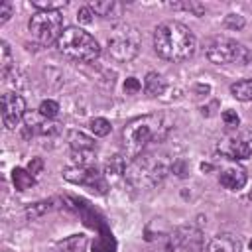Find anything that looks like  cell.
Wrapping results in <instances>:
<instances>
[{
  "instance_id": "e575fe53",
  "label": "cell",
  "mask_w": 252,
  "mask_h": 252,
  "mask_svg": "<svg viewBox=\"0 0 252 252\" xmlns=\"http://www.w3.org/2000/svg\"><path fill=\"white\" fill-rule=\"evenodd\" d=\"M250 114H252V112H250Z\"/></svg>"
},
{
  "instance_id": "8fae6325",
  "label": "cell",
  "mask_w": 252,
  "mask_h": 252,
  "mask_svg": "<svg viewBox=\"0 0 252 252\" xmlns=\"http://www.w3.org/2000/svg\"><path fill=\"white\" fill-rule=\"evenodd\" d=\"M173 244L185 252L203 250V232L195 226H179L173 234Z\"/></svg>"
},
{
  "instance_id": "d6a6232c",
  "label": "cell",
  "mask_w": 252,
  "mask_h": 252,
  "mask_svg": "<svg viewBox=\"0 0 252 252\" xmlns=\"http://www.w3.org/2000/svg\"><path fill=\"white\" fill-rule=\"evenodd\" d=\"M41 167H43V161H41V158H32V161L28 163V171H30L32 175L39 173V171H41Z\"/></svg>"
},
{
  "instance_id": "5b68a950",
  "label": "cell",
  "mask_w": 252,
  "mask_h": 252,
  "mask_svg": "<svg viewBox=\"0 0 252 252\" xmlns=\"http://www.w3.org/2000/svg\"><path fill=\"white\" fill-rule=\"evenodd\" d=\"M106 47H108V53L112 59H116L120 63H128L140 53L142 35L138 32V28H134L132 24L120 22L110 30Z\"/></svg>"
},
{
  "instance_id": "7a4b0ae2",
  "label": "cell",
  "mask_w": 252,
  "mask_h": 252,
  "mask_svg": "<svg viewBox=\"0 0 252 252\" xmlns=\"http://www.w3.org/2000/svg\"><path fill=\"white\" fill-rule=\"evenodd\" d=\"M154 49L161 59L179 63L195 53L197 37L181 22H163L154 30Z\"/></svg>"
},
{
  "instance_id": "4fadbf2b",
  "label": "cell",
  "mask_w": 252,
  "mask_h": 252,
  "mask_svg": "<svg viewBox=\"0 0 252 252\" xmlns=\"http://www.w3.org/2000/svg\"><path fill=\"white\" fill-rule=\"evenodd\" d=\"M246 179H248V177H246V169L240 167V165H228V167H224V169L220 171V175H219L220 185L226 187V189H230V191L242 189V187L246 185Z\"/></svg>"
},
{
  "instance_id": "30bf717a",
  "label": "cell",
  "mask_w": 252,
  "mask_h": 252,
  "mask_svg": "<svg viewBox=\"0 0 252 252\" xmlns=\"http://www.w3.org/2000/svg\"><path fill=\"white\" fill-rule=\"evenodd\" d=\"M0 106H2V122L6 130H16V126L26 114V100L22 98V94L14 91H6L2 94Z\"/></svg>"
},
{
  "instance_id": "44dd1931",
  "label": "cell",
  "mask_w": 252,
  "mask_h": 252,
  "mask_svg": "<svg viewBox=\"0 0 252 252\" xmlns=\"http://www.w3.org/2000/svg\"><path fill=\"white\" fill-rule=\"evenodd\" d=\"M12 65H14V59H12V51H10L8 41H0V75H2V79L8 77Z\"/></svg>"
},
{
  "instance_id": "9a60e30c",
  "label": "cell",
  "mask_w": 252,
  "mask_h": 252,
  "mask_svg": "<svg viewBox=\"0 0 252 252\" xmlns=\"http://www.w3.org/2000/svg\"><path fill=\"white\" fill-rule=\"evenodd\" d=\"M144 91H146V94H150V96H159V94L165 91V79H163L159 73L150 71V73L146 75V79H144Z\"/></svg>"
},
{
  "instance_id": "cb8c5ba5",
  "label": "cell",
  "mask_w": 252,
  "mask_h": 252,
  "mask_svg": "<svg viewBox=\"0 0 252 252\" xmlns=\"http://www.w3.org/2000/svg\"><path fill=\"white\" fill-rule=\"evenodd\" d=\"M71 159L75 161V165H87V167H91L94 163L96 156H94V150H89V152H73L71 150Z\"/></svg>"
},
{
  "instance_id": "ba28073f",
  "label": "cell",
  "mask_w": 252,
  "mask_h": 252,
  "mask_svg": "<svg viewBox=\"0 0 252 252\" xmlns=\"http://www.w3.org/2000/svg\"><path fill=\"white\" fill-rule=\"evenodd\" d=\"M63 179L69 181V183H75V185H83L87 189H91L93 193H98V195H104L106 189H108V183L104 179L102 173L96 171L94 165L87 167V165H69L63 169Z\"/></svg>"
},
{
  "instance_id": "e0dca14e",
  "label": "cell",
  "mask_w": 252,
  "mask_h": 252,
  "mask_svg": "<svg viewBox=\"0 0 252 252\" xmlns=\"http://www.w3.org/2000/svg\"><path fill=\"white\" fill-rule=\"evenodd\" d=\"M230 94L236 100L250 102L252 100V79H242V81H236L234 85H230Z\"/></svg>"
},
{
  "instance_id": "4dcf8cb0",
  "label": "cell",
  "mask_w": 252,
  "mask_h": 252,
  "mask_svg": "<svg viewBox=\"0 0 252 252\" xmlns=\"http://www.w3.org/2000/svg\"><path fill=\"white\" fill-rule=\"evenodd\" d=\"M10 18H12V4L4 0V2H0V26L6 24Z\"/></svg>"
},
{
  "instance_id": "2e32d148",
  "label": "cell",
  "mask_w": 252,
  "mask_h": 252,
  "mask_svg": "<svg viewBox=\"0 0 252 252\" xmlns=\"http://www.w3.org/2000/svg\"><path fill=\"white\" fill-rule=\"evenodd\" d=\"M12 181H14V187L18 191H26V189H32L35 185V177L24 167H16L12 171Z\"/></svg>"
},
{
  "instance_id": "4316f807",
  "label": "cell",
  "mask_w": 252,
  "mask_h": 252,
  "mask_svg": "<svg viewBox=\"0 0 252 252\" xmlns=\"http://www.w3.org/2000/svg\"><path fill=\"white\" fill-rule=\"evenodd\" d=\"M171 8H183L187 12H193L195 16H203L205 14V6L199 2H183V4H171Z\"/></svg>"
},
{
  "instance_id": "3957f363",
  "label": "cell",
  "mask_w": 252,
  "mask_h": 252,
  "mask_svg": "<svg viewBox=\"0 0 252 252\" xmlns=\"http://www.w3.org/2000/svg\"><path fill=\"white\" fill-rule=\"evenodd\" d=\"M167 171L169 165L161 156L144 152L142 156L130 161V165L126 167V177L138 189H152L163 181Z\"/></svg>"
},
{
  "instance_id": "7402d4cb",
  "label": "cell",
  "mask_w": 252,
  "mask_h": 252,
  "mask_svg": "<svg viewBox=\"0 0 252 252\" xmlns=\"http://www.w3.org/2000/svg\"><path fill=\"white\" fill-rule=\"evenodd\" d=\"M32 6L37 12H61L67 2L65 0H57V2H49V0H32Z\"/></svg>"
},
{
  "instance_id": "f1b7e54d",
  "label": "cell",
  "mask_w": 252,
  "mask_h": 252,
  "mask_svg": "<svg viewBox=\"0 0 252 252\" xmlns=\"http://www.w3.org/2000/svg\"><path fill=\"white\" fill-rule=\"evenodd\" d=\"M93 16H94V12H93L89 6H83V8L77 10V20H79V24H91V22H93Z\"/></svg>"
},
{
  "instance_id": "6da1fadb",
  "label": "cell",
  "mask_w": 252,
  "mask_h": 252,
  "mask_svg": "<svg viewBox=\"0 0 252 252\" xmlns=\"http://www.w3.org/2000/svg\"><path fill=\"white\" fill-rule=\"evenodd\" d=\"M169 130L163 114H144L130 120L122 130V148L124 158L130 161L144 154V150L158 140H163Z\"/></svg>"
},
{
  "instance_id": "83f0119b",
  "label": "cell",
  "mask_w": 252,
  "mask_h": 252,
  "mask_svg": "<svg viewBox=\"0 0 252 252\" xmlns=\"http://www.w3.org/2000/svg\"><path fill=\"white\" fill-rule=\"evenodd\" d=\"M222 122L228 126V128H236L238 124H240V118H238V114H236V110H224L222 112Z\"/></svg>"
},
{
  "instance_id": "8992f818",
  "label": "cell",
  "mask_w": 252,
  "mask_h": 252,
  "mask_svg": "<svg viewBox=\"0 0 252 252\" xmlns=\"http://www.w3.org/2000/svg\"><path fill=\"white\" fill-rule=\"evenodd\" d=\"M30 33L39 45L57 43L63 30V18L59 12H35L30 18Z\"/></svg>"
},
{
  "instance_id": "d4e9b609",
  "label": "cell",
  "mask_w": 252,
  "mask_h": 252,
  "mask_svg": "<svg viewBox=\"0 0 252 252\" xmlns=\"http://www.w3.org/2000/svg\"><path fill=\"white\" fill-rule=\"evenodd\" d=\"M37 112H39V116H43L45 120H51V118H55V116H57V112H59V104H57L55 100L47 98V100H43V102L39 104Z\"/></svg>"
},
{
  "instance_id": "d6986e66",
  "label": "cell",
  "mask_w": 252,
  "mask_h": 252,
  "mask_svg": "<svg viewBox=\"0 0 252 252\" xmlns=\"http://www.w3.org/2000/svg\"><path fill=\"white\" fill-rule=\"evenodd\" d=\"M55 209V199H43V201H37V203H32L26 207V217L28 219H37L49 211Z\"/></svg>"
},
{
  "instance_id": "7c38bea8",
  "label": "cell",
  "mask_w": 252,
  "mask_h": 252,
  "mask_svg": "<svg viewBox=\"0 0 252 252\" xmlns=\"http://www.w3.org/2000/svg\"><path fill=\"white\" fill-rule=\"evenodd\" d=\"M242 250V240L238 234L230 232H220L213 236L205 248V252H240Z\"/></svg>"
},
{
  "instance_id": "836d02e7",
  "label": "cell",
  "mask_w": 252,
  "mask_h": 252,
  "mask_svg": "<svg viewBox=\"0 0 252 252\" xmlns=\"http://www.w3.org/2000/svg\"><path fill=\"white\" fill-rule=\"evenodd\" d=\"M248 248H250V250H252V240H250V242H248Z\"/></svg>"
},
{
  "instance_id": "277c9868",
  "label": "cell",
  "mask_w": 252,
  "mask_h": 252,
  "mask_svg": "<svg viewBox=\"0 0 252 252\" xmlns=\"http://www.w3.org/2000/svg\"><path fill=\"white\" fill-rule=\"evenodd\" d=\"M57 49L65 57H69L73 61H81V63L94 61L100 55V45L94 39V35H91L89 32H85L79 26L65 28V32L61 33V37L57 41Z\"/></svg>"
},
{
  "instance_id": "52a82bcc",
  "label": "cell",
  "mask_w": 252,
  "mask_h": 252,
  "mask_svg": "<svg viewBox=\"0 0 252 252\" xmlns=\"http://www.w3.org/2000/svg\"><path fill=\"white\" fill-rule=\"evenodd\" d=\"M248 57L250 53L246 51V47L230 37H217L207 47V59L215 65H228L236 61H244Z\"/></svg>"
},
{
  "instance_id": "484cf974",
  "label": "cell",
  "mask_w": 252,
  "mask_h": 252,
  "mask_svg": "<svg viewBox=\"0 0 252 252\" xmlns=\"http://www.w3.org/2000/svg\"><path fill=\"white\" fill-rule=\"evenodd\" d=\"M244 24L246 22H244V18L240 14H228V16H224V26L228 30H242Z\"/></svg>"
},
{
  "instance_id": "ac0fdd59",
  "label": "cell",
  "mask_w": 252,
  "mask_h": 252,
  "mask_svg": "<svg viewBox=\"0 0 252 252\" xmlns=\"http://www.w3.org/2000/svg\"><path fill=\"white\" fill-rule=\"evenodd\" d=\"M126 158L122 156V154H116V156H112L106 163H104V173L106 175H112V177H120V175H124L126 173Z\"/></svg>"
},
{
  "instance_id": "603a6c76",
  "label": "cell",
  "mask_w": 252,
  "mask_h": 252,
  "mask_svg": "<svg viewBox=\"0 0 252 252\" xmlns=\"http://www.w3.org/2000/svg\"><path fill=\"white\" fill-rule=\"evenodd\" d=\"M89 128H91V132L94 134V136H98V138H102V136H108L110 134V130H112V126H110V122L106 120V118H93L91 120V124H89Z\"/></svg>"
},
{
  "instance_id": "f546056e",
  "label": "cell",
  "mask_w": 252,
  "mask_h": 252,
  "mask_svg": "<svg viewBox=\"0 0 252 252\" xmlns=\"http://www.w3.org/2000/svg\"><path fill=\"white\" fill-rule=\"evenodd\" d=\"M140 89H142V85H140V81H138L136 77H128V79L124 81V93H126V94H136Z\"/></svg>"
},
{
  "instance_id": "5bb4252c",
  "label": "cell",
  "mask_w": 252,
  "mask_h": 252,
  "mask_svg": "<svg viewBox=\"0 0 252 252\" xmlns=\"http://www.w3.org/2000/svg\"><path fill=\"white\" fill-rule=\"evenodd\" d=\"M67 142H69V146H71L73 152H89V150H94L96 148L94 138L87 136L81 130H71L67 134Z\"/></svg>"
},
{
  "instance_id": "9c48e42d",
  "label": "cell",
  "mask_w": 252,
  "mask_h": 252,
  "mask_svg": "<svg viewBox=\"0 0 252 252\" xmlns=\"http://www.w3.org/2000/svg\"><path fill=\"white\" fill-rule=\"evenodd\" d=\"M217 152L228 159H246L252 156V130H242L222 138L217 146Z\"/></svg>"
},
{
  "instance_id": "1f68e13d",
  "label": "cell",
  "mask_w": 252,
  "mask_h": 252,
  "mask_svg": "<svg viewBox=\"0 0 252 252\" xmlns=\"http://www.w3.org/2000/svg\"><path fill=\"white\" fill-rule=\"evenodd\" d=\"M37 126H39V132H41L43 136H45V134L51 136V134H57V132H59V124H57V122H49V120H45L43 124H37Z\"/></svg>"
},
{
  "instance_id": "ffe728a7",
  "label": "cell",
  "mask_w": 252,
  "mask_h": 252,
  "mask_svg": "<svg viewBox=\"0 0 252 252\" xmlns=\"http://www.w3.org/2000/svg\"><path fill=\"white\" fill-rule=\"evenodd\" d=\"M89 8H91L96 16L110 18V16L114 14V10H118L120 6H118L114 0H93V2H89Z\"/></svg>"
}]
</instances>
